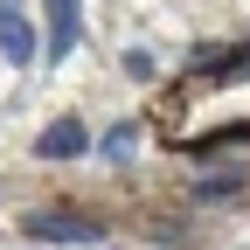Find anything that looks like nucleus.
<instances>
[{
  "label": "nucleus",
  "mask_w": 250,
  "mask_h": 250,
  "mask_svg": "<svg viewBox=\"0 0 250 250\" xmlns=\"http://www.w3.org/2000/svg\"><path fill=\"white\" fill-rule=\"evenodd\" d=\"M83 146H90V132H83L77 118H56L49 132L35 139V153H42V160H70V153H83Z\"/></svg>",
  "instance_id": "nucleus-1"
},
{
  "label": "nucleus",
  "mask_w": 250,
  "mask_h": 250,
  "mask_svg": "<svg viewBox=\"0 0 250 250\" xmlns=\"http://www.w3.org/2000/svg\"><path fill=\"white\" fill-rule=\"evenodd\" d=\"M28 236H42V243H98V229H90L83 215H35Z\"/></svg>",
  "instance_id": "nucleus-2"
},
{
  "label": "nucleus",
  "mask_w": 250,
  "mask_h": 250,
  "mask_svg": "<svg viewBox=\"0 0 250 250\" xmlns=\"http://www.w3.org/2000/svg\"><path fill=\"white\" fill-rule=\"evenodd\" d=\"M77 49V0H49V56Z\"/></svg>",
  "instance_id": "nucleus-3"
},
{
  "label": "nucleus",
  "mask_w": 250,
  "mask_h": 250,
  "mask_svg": "<svg viewBox=\"0 0 250 250\" xmlns=\"http://www.w3.org/2000/svg\"><path fill=\"white\" fill-rule=\"evenodd\" d=\"M0 49H7L14 62H28V56H35V28H28L14 7H0Z\"/></svg>",
  "instance_id": "nucleus-4"
},
{
  "label": "nucleus",
  "mask_w": 250,
  "mask_h": 250,
  "mask_svg": "<svg viewBox=\"0 0 250 250\" xmlns=\"http://www.w3.org/2000/svg\"><path fill=\"white\" fill-rule=\"evenodd\" d=\"M132 146H139V132H132V125H118V132L104 139V153H111V160H125V153H132Z\"/></svg>",
  "instance_id": "nucleus-5"
}]
</instances>
